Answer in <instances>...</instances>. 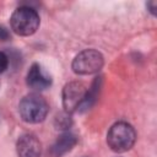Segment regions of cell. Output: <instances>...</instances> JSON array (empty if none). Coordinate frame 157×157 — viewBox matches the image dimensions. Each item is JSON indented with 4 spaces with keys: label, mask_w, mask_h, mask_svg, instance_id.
I'll use <instances>...</instances> for the list:
<instances>
[{
    "label": "cell",
    "mask_w": 157,
    "mask_h": 157,
    "mask_svg": "<svg viewBox=\"0 0 157 157\" xmlns=\"http://www.w3.org/2000/svg\"><path fill=\"white\" fill-rule=\"evenodd\" d=\"M49 110V105L47 101L37 94V93H29L25 96L20 104H18V112L21 118L26 123L37 124L45 119Z\"/></svg>",
    "instance_id": "obj_1"
},
{
    "label": "cell",
    "mask_w": 157,
    "mask_h": 157,
    "mask_svg": "<svg viewBox=\"0 0 157 157\" xmlns=\"http://www.w3.org/2000/svg\"><path fill=\"white\" fill-rule=\"evenodd\" d=\"M136 141L135 129L125 123L118 121L112 125L107 134V144L114 152H125L130 150Z\"/></svg>",
    "instance_id": "obj_2"
},
{
    "label": "cell",
    "mask_w": 157,
    "mask_h": 157,
    "mask_svg": "<svg viewBox=\"0 0 157 157\" xmlns=\"http://www.w3.org/2000/svg\"><path fill=\"white\" fill-rule=\"evenodd\" d=\"M39 15L31 6L17 7L10 18L11 29L18 36H31L39 27Z\"/></svg>",
    "instance_id": "obj_3"
},
{
    "label": "cell",
    "mask_w": 157,
    "mask_h": 157,
    "mask_svg": "<svg viewBox=\"0 0 157 157\" xmlns=\"http://www.w3.org/2000/svg\"><path fill=\"white\" fill-rule=\"evenodd\" d=\"M88 88L78 81L69 82L63 90V105L66 113L83 112L86 105Z\"/></svg>",
    "instance_id": "obj_4"
},
{
    "label": "cell",
    "mask_w": 157,
    "mask_h": 157,
    "mask_svg": "<svg viewBox=\"0 0 157 157\" xmlns=\"http://www.w3.org/2000/svg\"><path fill=\"white\" fill-rule=\"evenodd\" d=\"M104 64L103 55L94 49H85L72 61V70L77 75H91L98 72Z\"/></svg>",
    "instance_id": "obj_5"
},
{
    "label": "cell",
    "mask_w": 157,
    "mask_h": 157,
    "mask_svg": "<svg viewBox=\"0 0 157 157\" xmlns=\"http://www.w3.org/2000/svg\"><path fill=\"white\" fill-rule=\"evenodd\" d=\"M27 85L36 91H43L52 85V76L39 64H33L27 72Z\"/></svg>",
    "instance_id": "obj_6"
},
{
    "label": "cell",
    "mask_w": 157,
    "mask_h": 157,
    "mask_svg": "<svg viewBox=\"0 0 157 157\" xmlns=\"http://www.w3.org/2000/svg\"><path fill=\"white\" fill-rule=\"evenodd\" d=\"M16 151L18 157H39L40 142L34 135L25 134L17 140Z\"/></svg>",
    "instance_id": "obj_7"
},
{
    "label": "cell",
    "mask_w": 157,
    "mask_h": 157,
    "mask_svg": "<svg viewBox=\"0 0 157 157\" xmlns=\"http://www.w3.org/2000/svg\"><path fill=\"white\" fill-rule=\"evenodd\" d=\"M76 144H77V137L75 134L69 132V131L64 132L53 144V146L50 148V153L53 157H60L64 153L69 152Z\"/></svg>",
    "instance_id": "obj_8"
},
{
    "label": "cell",
    "mask_w": 157,
    "mask_h": 157,
    "mask_svg": "<svg viewBox=\"0 0 157 157\" xmlns=\"http://www.w3.org/2000/svg\"><path fill=\"white\" fill-rule=\"evenodd\" d=\"M71 118H70V114L69 113H61L59 115H56L55 118V125L58 129H67L70 125H71Z\"/></svg>",
    "instance_id": "obj_9"
},
{
    "label": "cell",
    "mask_w": 157,
    "mask_h": 157,
    "mask_svg": "<svg viewBox=\"0 0 157 157\" xmlns=\"http://www.w3.org/2000/svg\"><path fill=\"white\" fill-rule=\"evenodd\" d=\"M9 66V56L4 53V52H0V74L4 72Z\"/></svg>",
    "instance_id": "obj_10"
},
{
    "label": "cell",
    "mask_w": 157,
    "mask_h": 157,
    "mask_svg": "<svg viewBox=\"0 0 157 157\" xmlns=\"http://www.w3.org/2000/svg\"><path fill=\"white\" fill-rule=\"evenodd\" d=\"M10 38V32L6 27L0 26V40H7Z\"/></svg>",
    "instance_id": "obj_11"
}]
</instances>
